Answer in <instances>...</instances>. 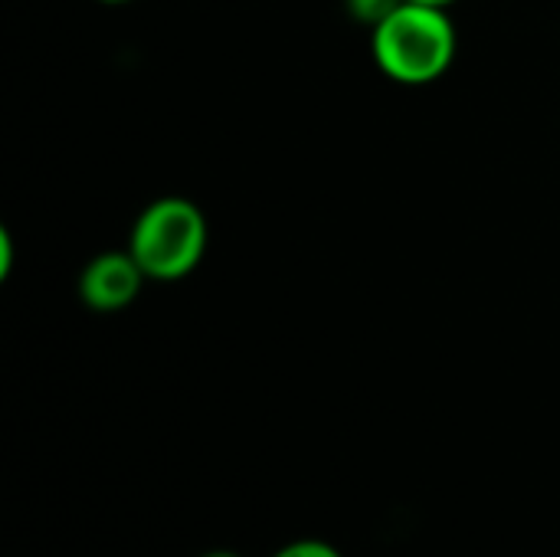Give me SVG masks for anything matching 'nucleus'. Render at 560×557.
Masks as SVG:
<instances>
[{
    "instance_id": "f257e3e1",
    "label": "nucleus",
    "mask_w": 560,
    "mask_h": 557,
    "mask_svg": "<svg viewBox=\"0 0 560 557\" xmlns=\"http://www.w3.org/2000/svg\"><path fill=\"white\" fill-rule=\"evenodd\" d=\"M456 49L459 36L446 7L404 0L371 30V53L377 69L400 85L436 82L450 72Z\"/></svg>"
},
{
    "instance_id": "f03ea898",
    "label": "nucleus",
    "mask_w": 560,
    "mask_h": 557,
    "mask_svg": "<svg viewBox=\"0 0 560 557\" xmlns=\"http://www.w3.org/2000/svg\"><path fill=\"white\" fill-rule=\"evenodd\" d=\"M210 246V227L203 210L187 197L151 200L128 233V250L154 282H177L190 276Z\"/></svg>"
},
{
    "instance_id": "7ed1b4c3",
    "label": "nucleus",
    "mask_w": 560,
    "mask_h": 557,
    "mask_svg": "<svg viewBox=\"0 0 560 557\" xmlns=\"http://www.w3.org/2000/svg\"><path fill=\"white\" fill-rule=\"evenodd\" d=\"M148 282L144 269L131 256V250H108L98 253L85 263L79 272V299L92 312H121L128 309L138 295L141 286Z\"/></svg>"
},
{
    "instance_id": "20e7f679",
    "label": "nucleus",
    "mask_w": 560,
    "mask_h": 557,
    "mask_svg": "<svg viewBox=\"0 0 560 557\" xmlns=\"http://www.w3.org/2000/svg\"><path fill=\"white\" fill-rule=\"evenodd\" d=\"M397 3H404V0H348V10H351L354 20H361V23H368L374 30Z\"/></svg>"
},
{
    "instance_id": "39448f33",
    "label": "nucleus",
    "mask_w": 560,
    "mask_h": 557,
    "mask_svg": "<svg viewBox=\"0 0 560 557\" xmlns=\"http://www.w3.org/2000/svg\"><path fill=\"white\" fill-rule=\"evenodd\" d=\"M272 557H345L335 545L328 542H318V538H302V542H292L285 548H279Z\"/></svg>"
},
{
    "instance_id": "423d86ee",
    "label": "nucleus",
    "mask_w": 560,
    "mask_h": 557,
    "mask_svg": "<svg viewBox=\"0 0 560 557\" xmlns=\"http://www.w3.org/2000/svg\"><path fill=\"white\" fill-rule=\"evenodd\" d=\"M13 263H16V246H13V236H10L7 230H0V279H7V276H10Z\"/></svg>"
},
{
    "instance_id": "0eeeda50",
    "label": "nucleus",
    "mask_w": 560,
    "mask_h": 557,
    "mask_svg": "<svg viewBox=\"0 0 560 557\" xmlns=\"http://www.w3.org/2000/svg\"><path fill=\"white\" fill-rule=\"evenodd\" d=\"M413 3H430V7H446L450 10V3H456V0H413Z\"/></svg>"
},
{
    "instance_id": "6e6552de",
    "label": "nucleus",
    "mask_w": 560,
    "mask_h": 557,
    "mask_svg": "<svg viewBox=\"0 0 560 557\" xmlns=\"http://www.w3.org/2000/svg\"><path fill=\"white\" fill-rule=\"evenodd\" d=\"M203 557H240V555H233V552H210V555H203Z\"/></svg>"
},
{
    "instance_id": "1a4fd4ad",
    "label": "nucleus",
    "mask_w": 560,
    "mask_h": 557,
    "mask_svg": "<svg viewBox=\"0 0 560 557\" xmlns=\"http://www.w3.org/2000/svg\"><path fill=\"white\" fill-rule=\"evenodd\" d=\"M98 3H108V7H121V3H131V0H98Z\"/></svg>"
}]
</instances>
